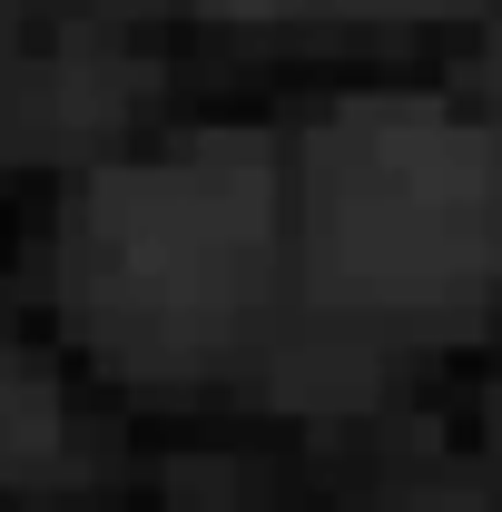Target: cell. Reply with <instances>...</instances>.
Listing matches in <instances>:
<instances>
[{
	"label": "cell",
	"mask_w": 502,
	"mask_h": 512,
	"mask_svg": "<svg viewBox=\"0 0 502 512\" xmlns=\"http://www.w3.org/2000/svg\"><path fill=\"white\" fill-rule=\"evenodd\" d=\"M404 512H473V503H404Z\"/></svg>",
	"instance_id": "obj_3"
},
{
	"label": "cell",
	"mask_w": 502,
	"mask_h": 512,
	"mask_svg": "<svg viewBox=\"0 0 502 512\" xmlns=\"http://www.w3.org/2000/svg\"><path fill=\"white\" fill-rule=\"evenodd\" d=\"M276 256V168L247 128L138 158L69 217V316L109 365H188L256 306Z\"/></svg>",
	"instance_id": "obj_1"
},
{
	"label": "cell",
	"mask_w": 502,
	"mask_h": 512,
	"mask_svg": "<svg viewBox=\"0 0 502 512\" xmlns=\"http://www.w3.org/2000/svg\"><path fill=\"white\" fill-rule=\"evenodd\" d=\"M306 247L345 306L453 316L502 286V138L443 99H345L306 148Z\"/></svg>",
	"instance_id": "obj_2"
}]
</instances>
